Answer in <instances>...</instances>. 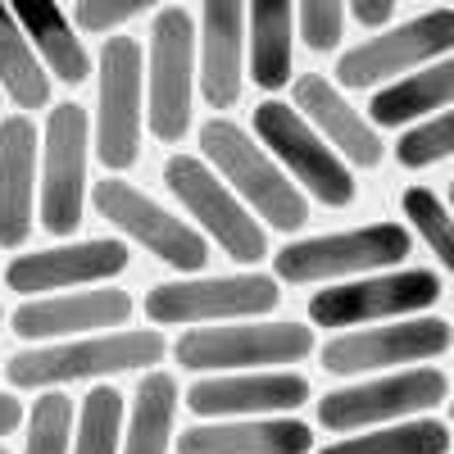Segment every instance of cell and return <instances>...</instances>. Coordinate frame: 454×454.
<instances>
[{
    "label": "cell",
    "instance_id": "obj_31",
    "mask_svg": "<svg viewBox=\"0 0 454 454\" xmlns=\"http://www.w3.org/2000/svg\"><path fill=\"white\" fill-rule=\"evenodd\" d=\"M73 400L64 391H46L27 413V436H23V454H68L73 445Z\"/></svg>",
    "mask_w": 454,
    "mask_h": 454
},
{
    "label": "cell",
    "instance_id": "obj_11",
    "mask_svg": "<svg viewBox=\"0 0 454 454\" xmlns=\"http://www.w3.org/2000/svg\"><path fill=\"white\" fill-rule=\"evenodd\" d=\"M441 278L432 269H395V273H372L355 282H336L327 291L309 295V323L314 327H377V323H395L409 314H423L436 305Z\"/></svg>",
    "mask_w": 454,
    "mask_h": 454
},
{
    "label": "cell",
    "instance_id": "obj_29",
    "mask_svg": "<svg viewBox=\"0 0 454 454\" xmlns=\"http://www.w3.org/2000/svg\"><path fill=\"white\" fill-rule=\"evenodd\" d=\"M123 395L114 387H96L78 404L73 423V454H123Z\"/></svg>",
    "mask_w": 454,
    "mask_h": 454
},
{
    "label": "cell",
    "instance_id": "obj_10",
    "mask_svg": "<svg viewBox=\"0 0 454 454\" xmlns=\"http://www.w3.org/2000/svg\"><path fill=\"white\" fill-rule=\"evenodd\" d=\"M450 51H454V10H427L419 19H404L387 32L368 36V42L350 46L336 59V82L350 91H364V87L382 91V82L391 87L409 78V73L445 59Z\"/></svg>",
    "mask_w": 454,
    "mask_h": 454
},
{
    "label": "cell",
    "instance_id": "obj_15",
    "mask_svg": "<svg viewBox=\"0 0 454 454\" xmlns=\"http://www.w3.org/2000/svg\"><path fill=\"white\" fill-rule=\"evenodd\" d=\"M454 340L445 318H395L340 332L323 346V368L336 377H364L382 368H423Z\"/></svg>",
    "mask_w": 454,
    "mask_h": 454
},
{
    "label": "cell",
    "instance_id": "obj_1",
    "mask_svg": "<svg viewBox=\"0 0 454 454\" xmlns=\"http://www.w3.org/2000/svg\"><path fill=\"white\" fill-rule=\"evenodd\" d=\"M164 359V336L155 327H119L100 336L55 340V346H27L5 364L10 387L19 391H55L68 382H91V377H119V372H150Z\"/></svg>",
    "mask_w": 454,
    "mask_h": 454
},
{
    "label": "cell",
    "instance_id": "obj_25",
    "mask_svg": "<svg viewBox=\"0 0 454 454\" xmlns=\"http://www.w3.org/2000/svg\"><path fill=\"white\" fill-rule=\"evenodd\" d=\"M436 109H454V55L409 73V78L372 91L368 119L372 128H404V123H423Z\"/></svg>",
    "mask_w": 454,
    "mask_h": 454
},
{
    "label": "cell",
    "instance_id": "obj_18",
    "mask_svg": "<svg viewBox=\"0 0 454 454\" xmlns=\"http://www.w3.org/2000/svg\"><path fill=\"white\" fill-rule=\"evenodd\" d=\"M123 269H128V246L100 237V241H73V246L14 254L5 269V286L19 291L23 300H42L68 286H100L109 278H119Z\"/></svg>",
    "mask_w": 454,
    "mask_h": 454
},
{
    "label": "cell",
    "instance_id": "obj_9",
    "mask_svg": "<svg viewBox=\"0 0 454 454\" xmlns=\"http://www.w3.org/2000/svg\"><path fill=\"white\" fill-rule=\"evenodd\" d=\"M87 164H91V119L82 105H55L42 137V192L36 223L51 237H73L87 209Z\"/></svg>",
    "mask_w": 454,
    "mask_h": 454
},
{
    "label": "cell",
    "instance_id": "obj_12",
    "mask_svg": "<svg viewBox=\"0 0 454 454\" xmlns=\"http://www.w3.org/2000/svg\"><path fill=\"white\" fill-rule=\"evenodd\" d=\"M282 305V286L269 273H232V278H182L160 282L145 295V314L164 327L196 323H241Z\"/></svg>",
    "mask_w": 454,
    "mask_h": 454
},
{
    "label": "cell",
    "instance_id": "obj_33",
    "mask_svg": "<svg viewBox=\"0 0 454 454\" xmlns=\"http://www.w3.org/2000/svg\"><path fill=\"white\" fill-rule=\"evenodd\" d=\"M346 19L350 14L340 0H305V5H295V36H305L314 55H327L346 36Z\"/></svg>",
    "mask_w": 454,
    "mask_h": 454
},
{
    "label": "cell",
    "instance_id": "obj_20",
    "mask_svg": "<svg viewBox=\"0 0 454 454\" xmlns=\"http://www.w3.org/2000/svg\"><path fill=\"white\" fill-rule=\"evenodd\" d=\"M291 109L305 119L340 160L355 168H377L387 160V145L377 137V128L364 119V114L340 96L323 73H300L291 82Z\"/></svg>",
    "mask_w": 454,
    "mask_h": 454
},
{
    "label": "cell",
    "instance_id": "obj_39",
    "mask_svg": "<svg viewBox=\"0 0 454 454\" xmlns=\"http://www.w3.org/2000/svg\"><path fill=\"white\" fill-rule=\"evenodd\" d=\"M0 454H10V450H5V445H0Z\"/></svg>",
    "mask_w": 454,
    "mask_h": 454
},
{
    "label": "cell",
    "instance_id": "obj_37",
    "mask_svg": "<svg viewBox=\"0 0 454 454\" xmlns=\"http://www.w3.org/2000/svg\"><path fill=\"white\" fill-rule=\"evenodd\" d=\"M450 205H454V182H450Z\"/></svg>",
    "mask_w": 454,
    "mask_h": 454
},
{
    "label": "cell",
    "instance_id": "obj_23",
    "mask_svg": "<svg viewBox=\"0 0 454 454\" xmlns=\"http://www.w3.org/2000/svg\"><path fill=\"white\" fill-rule=\"evenodd\" d=\"M291 51H295V10L286 0H254L246 10V78L259 91L291 87Z\"/></svg>",
    "mask_w": 454,
    "mask_h": 454
},
{
    "label": "cell",
    "instance_id": "obj_36",
    "mask_svg": "<svg viewBox=\"0 0 454 454\" xmlns=\"http://www.w3.org/2000/svg\"><path fill=\"white\" fill-rule=\"evenodd\" d=\"M19 423H23V404H19L14 395H5V391H0V436H10Z\"/></svg>",
    "mask_w": 454,
    "mask_h": 454
},
{
    "label": "cell",
    "instance_id": "obj_34",
    "mask_svg": "<svg viewBox=\"0 0 454 454\" xmlns=\"http://www.w3.org/2000/svg\"><path fill=\"white\" fill-rule=\"evenodd\" d=\"M145 10H150L145 0H78V5H73V23H78L82 32H109V36H119V27H128Z\"/></svg>",
    "mask_w": 454,
    "mask_h": 454
},
{
    "label": "cell",
    "instance_id": "obj_19",
    "mask_svg": "<svg viewBox=\"0 0 454 454\" xmlns=\"http://www.w3.org/2000/svg\"><path fill=\"white\" fill-rule=\"evenodd\" d=\"M196 87L209 109H232L246 87V10L237 0H205L196 27Z\"/></svg>",
    "mask_w": 454,
    "mask_h": 454
},
{
    "label": "cell",
    "instance_id": "obj_30",
    "mask_svg": "<svg viewBox=\"0 0 454 454\" xmlns=\"http://www.w3.org/2000/svg\"><path fill=\"white\" fill-rule=\"evenodd\" d=\"M400 205H404V218L413 223V232L441 259V269L454 273V214H450V205L436 200V192H427V186H409Z\"/></svg>",
    "mask_w": 454,
    "mask_h": 454
},
{
    "label": "cell",
    "instance_id": "obj_3",
    "mask_svg": "<svg viewBox=\"0 0 454 454\" xmlns=\"http://www.w3.org/2000/svg\"><path fill=\"white\" fill-rule=\"evenodd\" d=\"M145 137V51L137 36H105L96 59V128L91 145L109 177L141 160Z\"/></svg>",
    "mask_w": 454,
    "mask_h": 454
},
{
    "label": "cell",
    "instance_id": "obj_14",
    "mask_svg": "<svg viewBox=\"0 0 454 454\" xmlns=\"http://www.w3.org/2000/svg\"><path fill=\"white\" fill-rule=\"evenodd\" d=\"M450 395L445 372L436 368H400L391 377H372L327 391L318 400V423L327 432H364L377 423H409L413 413H427Z\"/></svg>",
    "mask_w": 454,
    "mask_h": 454
},
{
    "label": "cell",
    "instance_id": "obj_38",
    "mask_svg": "<svg viewBox=\"0 0 454 454\" xmlns=\"http://www.w3.org/2000/svg\"><path fill=\"white\" fill-rule=\"evenodd\" d=\"M450 423H454V400H450Z\"/></svg>",
    "mask_w": 454,
    "mask_h": 454
},
{
    "label": "cell",
    "instance_id": "obj_35",
    "mask_svg": "<svg viewBox=\"0 0 454 454\" xmlns=\"http://www.w3.org/2000/svg\"><path fill=\"white\" fill-rule=\"evenodd\" d=\"M359 27H395V5H391V0H355V5L346 10Z\"/></svg>",
    "mask_w": 454,
    "mask_h": 454
},
{
    "label": "cell",
    "instance_id": "obj_28",
    "mask_svg": "<svg viewBox=\"0 0 454 454\" xmlns=\"http://www.w3.org/2000/svg\"><path fill=\"white\" fill-rule=\"evenodd\" d=\"M318 454H450V427L436 419H409V423H391L364 436L332 441Z\"/></svg>",
    "mask_w": 454,
    "mask_h": 454
},
{
    "label": "cell",
    "instance_id": "obj_6",
    "mask_svg": "<svg viewBox=\"0 0 454 454\" xmlns=\"http://www.w3.org/2000/svg\"><path fill=\"white\" fill-rule=\"evenodd\" d=\"M196 96V19L182 5H164L150 19L145 42V128L173 145L192 128Z\"/></svg>",
    "mask_w": 454,
    "mask_h": 454
},
{
    "label": "cell",
    "instance_id": "obj_2",
    "mask_svg": "<svg viewBox=\"0 0 454 454\" xmlns=\"http://www.w3.org/2000/svg\"><path fill=\"white\" fill-rule=\"evenodd\" d=\"M200 160L232 186L237 200L263 218L278 232H295L309 223V200L305 192L278 168V160L254 141V132H246L232 119H214L200 128Z\"/></svg>",
    "mask_w": 454,
    "mask_h": 454
},
{
    "label": "cell",
    "instance_id": "obj_26",
    "mask_svg": "<svg viewBox=\"0 0 454 454\" xmlns=\"http://www.w3.org/2000/svg\"><path fill=\"white\" fill-rule=\"evenodd\" d=\"M177 419V382L168 372H145L123 423V454H168Z\"/></svg>",
    "mask_w": 454,
    "mask_h": 454
},
{
    "label": "cell",
    "instance_id": "obj_24",
    "mask_svg": "<svg viewBox=\"0 0 454 454\" xmlns=\"http://www.w3.org/2000/svg\"><path fill=\"white\" fill-rule=\"evenodd\" d=\"M14 23L23 27L27 46L36 51L46 73H55L59 82L82 87L91 78V55L82 46V36L73 32V19L59 5H46V0H23L14 5Z\"/></svg>",
    "mask_w": 454,
    "mask_h": 454
},
{
    "label": "cell",
    "instance_id": "obj_22",
    "mask_svg": "<svg viewBox=\"0 0 454 454\" xmlns=\"http://www.w3.org/2000/svg\"><path fill=\"white\" fill-rule=\"evenodd\" d=\"M314 432L300 419H232L200 423L177 436V454H309Z\"/></svg>",
    "mask_w": 454,
    "mask_h": 454
},
{
    "label": "cell",
    "instance_id": "obj_13",
    "mask_svg": "<svg viewBox=\"0 0 454 454\" xmlns=\"http://www.w3.org/2000/svg\"><path fill=\"white\" fill-rule=\"evenodd\" d=\"M91 209L105 223L119 227L123 237H132L137 246H145L160 263L177 269V273H200L205 263H209V241L200 237V227L182 223L177 214H168L164 205H155L145 192H137L128 177L96 182L91 186Z\"/></svg>",
    "mask_w": 454,
    "mask_h": 454
},
{
    "label": "cell",
    "instance_id": "obj_21",
    "mask_svg": "<svg viewBox=\"0 0 454 454\" xmlns=\"http://www.w3.org/2000/svg\"><path fill=\"white\" fill-rule=\"evenodd\" d=\"M36 223V123L0 119V250H19Z\"/></svg>",
    "mask_w": 454,
    "mask_h": 454
},
{
    "label": "cell",
    "instance_id": "obj_16",
    "mask_svg": "<svg viewBox=\"0 0 454 454\" xmlns=\"http://www.w3.org/2000/svg\"><path fill=\"white\" fill-rule=\"evenodd\" d=\"M137 309V300L119 286H96V291H59L42 300H23L10 314V327L32 340V346H55V340H78L119 332Z\"/></svg>",
    "mask_w": 454,
    "mask_h": 454
},
{
    "label": "cell",
    "instance_id": "obj_32",
    "mask_svg": "<svg viewBox=\"0 0 454 454\" xmlns=\"http://www.w3.org/2000/svg\"><path fill=\"white\" fill-rule=\"evenodd\" d=\"M450 155H454V109H441L432 119L404 128L400 145H395V160L404 168H427V164L450 160Z\"/></svg>",
    "mask_w": 454,
    "mask_h": 454
},
{
    "label": "cell",
    "instance_id": "obj_27",
    "mask_svg": "<svg viewBox=\"0 0 454 454\" xmlns=\"http://www.w3.org/2000/svg\"><path fill=\"white\" fill-rule=\"evenodd\" d=\"M0 96H10L19 105V114L51 105V73L27 46V36L14 23L10 5H0Z\"/></svg>",
    "mask_w": 454,
    "mask_h": 454
},
{
    "label": "cell",
    "instance_id": "obj_4",
    "mask_svg": "<svg viewBox=\"0 0 454 454\" xmlns=\"http://www.w3.org/2000/svg\"><path fill=\"white\" fill-rule=\"evenodd\" d=\"M314 350V327L305 323H214V327H192L177 336V364L186 372H282L286 364H300Z\"/></svg>",
    "mask_w": 454,
    "mask_h": 454
},
{
    "label": "cell",
    "instance_id": "obj_5",
    "mask_svg": "<svg viewBox=\"0 0 454 454\" xmlns=\"http://www.w3.org/2000/svg\"><path fill=\"white\" fill-rule=\"evenodd\" d=\"M413 250L409 232L400 223H364L350 232H327V237H305V241H286L273 254L278 282H295V286H336V282H355V278H372L387 273L395 263H404Z\"/></svg>",
    "mask_w": 454,
    "mask_h": 454
},
{
    "label": "cell",
    "instance_id": "obj_8",
    "mask_svg": "<svg viewBox=\"0 0 454 454\" xmlns=\"http://www.w3.org/2000/svg\"><path fill=\"white\" fill-rule=\"evenodd\" d=\"M254 141L269 150L278 160V168L295 182L305 186V192L332 209H346L355 205V173L350 164L336 155V150L300 119V114L286 105V100H263L254 105Z\"/></svg>",
    "mask_w": 454,
    "mask_h": 454
},
{
    "label": "cell",
    "instance_id": "obj_7",
    "mask_svg": "<svg viewBox=\"0 0 454 454\" xmlns=\"http://www.w3.org/2000/svg\"><path fill=\"white\" fill-rule=\"evenodd\" d=\"M164 182L182 200V209L200 223V237L214 241L232 263H259L263 254H269V232H263V223L237 200V192L200 155H168L164 160Z\"/></svg>",
    "mask_w": 454,
    "mask_h": 454
},
{
    "label": "cell",
    "instance_id": "obj_17",
    "mask_svg": "<svg viewBox=\"0 0 454 454\" xmlns=\"http://www.w3.org/2000/svg\"><path fill=\"white\" fill-rule=\"evenodd\" d=\"M309 400V377L291 368L282 372H223L200 377L186 391V409L196 419L232 423V419H286L291 409Z\"/></svg>",
    "mask_w": 454,
    "mask_h": 454
}]
</instances>
